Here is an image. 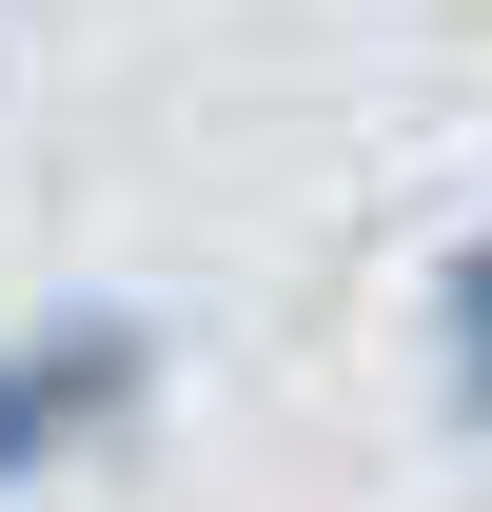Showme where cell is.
Masks as SVG:
<instances>
[{"instance_id": "6da1fadb", "label": "cell", "mask_w": 492, "mask_h": 512, "mask_svg": "<svg viewBox=\"0 0 492 512\" xmlns=\"http://www.w3.org/2000/svg\"><path fill=\"white\" fill-rule=\"evenodd\" d=\"M138 394H158V316H40V335H0V493L60 473L79 434H119Z\"/></svg>"}, {"instance_id": "7a4b0ae2", "label": "cell", "mask_w": 492, "mask_h": 512, "mask_svg": "<svg viewBox=\"0 0 492 512\" xmlns=\"http://www.w3.org/2000/svg\"><path fill=\"white\" fill-rule=\"evenodd\" d=\"M433 394H453V434H492V237H453L433 276Z\"/></svg>"}]
</instances>
